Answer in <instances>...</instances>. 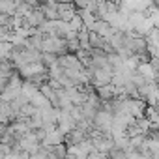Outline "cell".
Segmentation results:
<instances>
[{
	"label": "cell",
	"instance_id": "10",
	"mask_svg": "<svg viewBox=\"0 0 159 159\" xmlns=\"http://www.w3.org/2000/svg\"><path fill=\"white\" fill-rule=\"evenodd\" d=\"M75 54H77V58L81 60V64L84 67H88L92 64V49H77Z\"/></svg>",
	"mask_w": 159,
	"mask_h": 159
},
{
	"label": "cell",
	"instance_id": "6",
	"mask_svg": "<svg viewBox=\"0 0 159 159\" xmlns=\"http://www.w3.org/2000/svg\"><path fill=\"white\" fill-rule=\"evenodd\" d=\"M60 142H64V133H62L58 127L47 131L45 139L41 140V144H45V146H54V144H60Z\"/></svg>",
	"mask_w": 159,
	"mask_h": 159
},
{
	"label": "cell",
	"instance_id": "18",
	"mask_svg": "<svg viewBox=\"0 0 159 159\" xmlns=\"http://www.w3.org/2000/svg\"><path fill=\"white\" fill-rule=\"evenodd\" d=\"M157 88H159V81H157Z\"/></svg>",
	"mask_w": 159,
	"mask_h": 159
},
{
	"label": "cell",
	"instance_id": "5",
	"mask_svg": "<svg viewBox=\"0 0 159 159\" xmlns=\"http://www.w3.org/2000/svg\"><path fill=\"white\" fill-rule=\"evenodd\" d=\"M96 94L99 96V99H103V101H111L112 98H116L118 94H122L112 83H107V84H99V86H96Z\"/></svg>",
	"mask_w": 159,
	"mask_h": 159
},
{
	"label": "cell",
	"instance_id": "8",
	"mask_svg": "<svg viewBox=\"0 0 159 159\" xmlns=\"http://www.w3.org/2000/svg\"><path fill=\"white\" fill-rule=\"evenodd\" d=\"M41 11L45 15V19L52 21V19H58V11H56V0H51V2H43L41 6Z\"/></svg>",
	"mask_w": 159,
	"mask_h": 159
},
{
	"label": "cell",
	"instance_id": "14",
	"mask_svg": "<svg viewBox=\"0 0 159 159\" xmlns=\"http://www.w3.org/2000/svg\"><path fill=\"white\" fill-rule=\"evenodd\" d=\"M69 28L75 30V32H79L81 28H84V23H83V19H81V15H79V13H75V17L69 21Z\"/></svg>",
	"mask_w": 159,
	"mask_h": 159
},
{
	"label": "cell",
	"instance_id": "3",
	"mask_svg": "<svg viewBox=\"0 0 159 159\" xmlns=\"http://www.w3.org/2000/svg\"><path fill=\"white\" fill-rule=\"evenodd\" d=\"M56 11H58V19L60 21L69 23L75 17V13H77V6L73 4V0L71 2H56Z\"/></svg>",
	"mask_w": 159,
	"mask_h": 159
},
{
	"label": "cell",
	"instance_id": "17",
	"mask_svg": "<svg viewBox=\"0 0 159 159\" xmlns=\"http://www.w3.org/2000/svg\"><path fill=\"white\" fill-rule=\"evenodd\" d=\"M39 2H41V4H43V2H51V0H39Z\"/></svg>",
	"mask_w": 159,
	"mask_h": 159
},
{
	"label": "cell",
	"instance_id": "4",
	"mask_svg": "<svg viewBox=\"0 0 159 159\" xmlns=\"http://www.w3.org/2000/svg\"><path fill=\"white\" fill-rule=\"evenodd\" d=\"M17 142H19V146H21L23 150H26L28 153L36 152V150L39 148V144H41V142L38 140V137L34 135V131H28V133H25V135H23V137L17 140Z\"/></svg>",
	"mask_w": 159,
	"mask_h": 159
},
{
	"label": "cell",
	"instance_id": "7",
	"mask_svg": "<svg viewBox=\"0 0 159 159\" xmlns=\"http://www.w3.org/2000/svg\"><path fill=\"white\" fill-rule=\"evenodd\" d=\"M19 2H21V0H0V13H4L6 17L15 15Z\"/></svg>",
	"mask_w": 159,
	"mask_h": 159
},
{
	"label": "cell",
	"instance_id": "9",
	"mask_svg": "<svg viewBox=\"0 0 159 159\" xmlns=\"http://www.w3.org/2000/svg\"><path fill=\"white\" fill-rule=\"evenodd\" d=\"M49 157H52V159L67 157V146H66V142H60V144L49 146Z\"/></svg>",
	"mask_w": 159,
	"mask_h": 159
},
{
	"label": "cell",
	"instance_id": "16",
	"mask_svg": "<svg viewBox=\"0 0 159 159\" xmlns=\"http://www.w3.org/2000/svg\"><path fill=\"white\" fill-rule=\"evenodd\" d=\"M23 2H26V4H30V6H38L39 0H23Z\"/></svg>",
	"mask_w": 159,
	"mask_h": 159
},
{
	"label": "cell",
	"instance_id": "2",
	"mask_svg": "<svg viewBox=\"0 0 159 159\" xmlns=\"http://www.w3.org/2000/svg\"><path fill=\"white\" fill-rule=\"evenodd\" d=\"M112 120H114V114L109 109H99L96 112L94 120H92V127L94 129H99V131H111Z\"/></svg>",
	"mask_w": 159,
	"mask_h": 159
},
{
	"label": "cell",
	"instance_id": "1",
	"mask_svg": "<svg viewBox=\"0 0 159 159\" xmlns=\"http://www.w3.org/2000/svg\"><path fill=\"white\" fill-rule=\"evenodd\" d=\"M41 52H54V54H64L69 52L66 39L60 36H45L43 43H41Z\"/></svg>",
	"mask_w": 159,
	"mask_h": 159
},
{
	"label": "cell",
	"instance_id": "12",
	"mask_svg": "<svg viewBox=\"0 0 159 159\" xmlns=\"http://www.w3.org/2000/svg\"><path fill=\"white\" fill-rule=\"evenodd\" d=\"M11 49H13L11 41H2V39H0V58H8V60H10Z\"/></svg>",
	"mask_w": 159,
	"mask_h": 159
},
{
	"label": "cell",
	"instance_id": "11",
	"mask_svg": "<svg viewBox=\"0 0 159 159\" xmlns=\"http://www.w3.org/2000/svg\"><path fill=\"white\" fill-rule=\"evenodd\" d=\"M30 103L36 107V109H41V107H47V105H51V101L38 90V92H34L32 94V98H30Z\"/></svg>",
	"mask_w": 159,
	"mask_h": 159
},
{
	"label": "cell",
	"instance_id": "13",
	"mask_svg": "<svg viewBox=\"0 0 159 159\" xmlns=\"http://www.w3.org/2000/svg\"><path fill=\"white\" fill-rule=\"evenodd\" d=\"M107 153H109V157H114V159H122V157H127L125 150H124V148H120V146H116V144H114V146H112V148H111Z\"/></svg>",
	"mask_w": 159,
	"mask_h": 159
},
{
	"label": "cell",
	"instance_id": "15",
	"mask_svg": "<svg viewBox=\"0 0 159 159\" xmlns=\"http://www.w3.org/2000/svg\"><path fill=\"white\" fill-rule=\"evenodd\" d=\"M73 4H75L77 8H86V6H88V0H73Z\"/></svg>",
	"mask_w": 159,
	"mask_h": 159
}]
</instances>
